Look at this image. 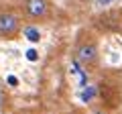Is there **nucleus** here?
<instances>
[{
  "label": "nucleus",
  "mask_w": 122,
  "mask_h": 114,
  "mask_svg": "<svg viewBox=\"0 0 122 114\" xmlns=\"http://www.w3.org/2000/svg\"><path fill=\"white\" fill-rule=\"evenodd\" d=\"M25 10L30 18H43L49 12L47 0H25Z\"/></svg>",
  "instance_id": "obj_2"
},
{
  "label": "nucleus",
  "mask_w": 122,
  "mask_h": 114,
  "mask_svg": "<svg viewBox=\"0 0 122 114\" xmlns=\"http://www.w3.org/2000/svg\"><path fill=\"white\" fill-rule=\"evenodd\" d=\"M83 92L79 94V98H81V102H90V100H94L96 98V94H98V90H96V86H83Z\"/></svg>",
  "instance_id": "obj_5"
},
{
  "label": "nucleus",
  "mask_w": 122,
  "mask_h": 114,
  "mask_svg": "<svg viewBox=\"0 0 122 114\" xmlns=\"http://www.w3.org/2000/svg\"><path fill=\"white\" fill-rule=\"evenodd\" d=\"M6 83L12 86V88H16V86H18V78H16V75H6Z\"/></svg>",
  "instance_id": "obj_6"
},
{
  "label": "nucleus",
  "mask_w": 122,
  "mask_h": 114,
  "mask_svg": "<svg viewBox=\"0 0 122 114\" xmlns=\"http://www.w3.org/2000/svg\"><path fill=\"white\" fill-rule=\"evenodd\" d=\"M25 37L30 41V43H39L41 41V31L37 26H25Z\"/></svg>",
  "instance_id": "obj_4"
},
{
  "label": "nucleus",
  "mask_w": 122,
  "mask_h": 114,
  "mask_svg": "<svg viewBox=\"0 0 122 114\" xmlns=\"http://www.w3.org/2000/svg\"><path fill=\"white\" fill-rule=\"evenodd\" d=\"M75 57H77L79 63L90 65V63H94L98 59V47L94 43H83V45H79V47L75 49Z\"/></svg>",
  "instance_id": "obj_3"
},
{
  "label": "nucleus",
  "mask_w": 122,
  "mask_h": 114,
  "mask_svg": "<svg viewBox=\"0 0 122 114\" xmlns=\"http://www.w3.org/2000/svg\"><path fill=\"white\" fill-rule=\"evenodd\" d=\"M18 26V18L12 12H0V37H14Z\"/></svg>",
  "instance_id": "obj_1"
},
{
  "label": "nucleus",
  "mask_w": 122,
  "mask_h": 114,
  "mask_svg": "<svg viewBox=\"0 0 122 114\" xmlns=\"http://www.w3.org/2000/svg\"><path fill=\"white\" fill-rule=\"evenodd\" d=\"M110 2H114V0H98V6H108Z\"/></svg>",
  "instance_id": "obj_8"
},
{
  "label": "nucleus",
  "mask_w": 122,
  "mask_h": 114,
  "mask_svg": "<svg viewBox=\"0 0 122 114\" xmlns=\"http://www.w3.org/2000/svg\"><path fill=\"white\" fill-rule=\"evenodd\" d=\"M37 57L39 55H37L35 49H29V51H26V59H29V61H37Z\"/></svg>",
  "instance_id": "obj_7"
}]
</instances>
